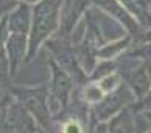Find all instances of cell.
<instances>
[{"label":"cell","instance_id":"obj_2","mask_svg":"<svg viewBox=\"0 0 151 133\" xmlns=\"http://www.w3.org/2000/svg\"><path fill=\"white\" fill-rule=\"evenodd\" d=\"M9 93L42 130L53 133V113L50 110V91L47 84L37 87H11Z\"/></svg>","mask_w":151,"mask_h":133},{"label":"cell","instance_id":"obj_4","mask_svg":"<svg viewBox=\"0 0 151 133\" xmlns=\"http://www.w3.org/2000/svg\"><path fill=\"white\" fill-rule=\"evenodd\" d=\"M45 47L50 51V54H52V59L65 73L70 74V77L75 81L76 85L84 87L87 84L89 76L84 73V70L81 68L80 62H78L75 50H73V43L70 40V36L55 34L50 40H47Z\"/></svg>","mask_w":151,"mask_h":133},{"label":"cell","instance_id":"obj_20","mask_svg":"<svg viewBox=\"0 0 151 133\" xmlns=\"http://www.w3.org/2000/svg\"><path fill=\"white\" fill-rule=\"evenodd\" d=\"M14 2H22V3H28V5H36V3H39L41 0H14Z\"/></svg>","mask_w":151,"mask_h":133},{"label":"cell","instance_id":"obj_12","mask_svg":"<svg viewBox=\"0 0 151 133\" xmlns=\"http://www.w3.org/2000/svg\"><path fill=\"white\" fill-rule=\"evenodd\" d=\"M117 71V60H98L97 66L89 74V82H98L100 79Z\"/></svg>","mask_w":151,"mask_h":133},{"label":"cell","instance_id":"obj_14","mask_svg":"<svg viewBox=\"0 0 151 133\" xmlns=\"http://www.w3.org/2000/svg\"><path fill=\"white\" fill-rule=\"evenodd\" d=\"M128 56L136 57L139 60H142L145 64H151V40L148 42H140L132 45L129 50L126 51Z\"/></svg>","mask_w":151,"mask_h":133},{"label":"cell","instance_id":"obj_8","mask_svg":"<svg viewBox=\"0 0 151 133\" xmlns=\"http://www.w3.org/2000/svg\"><path fill=\"white\" fill-rule=\"evenodd\" d=\"M5 50H6V56L9 60L11 77H14L17 74V70L20 68V65L25 64L27 54H28V36L9 33L8 40L5 43Z\"/></svg>","mask_w":151,"mask_h":133},{"label":"cell","instance_id":"obj_6","mask_svg":"<svg viewBox=\"0 0 151 133\" xmlns=\"http://www.w3.org/2000/svg\"><path fill=\"white\" fill-rule=\"evenodd\" d=\"M92 2H93L95 8L101 9L104 14H108L109 17H112L117 23H120L123 26V30H125L128 34L132 36V39H134L132 45L142 42V39H143L147 31H145L140 26V23L122 6V3L119 0H92Z\"/></svg>","mask_w":151,"mask_h":133},{"label":"cell","instance_id":"obj_23","mask_svg":"<svg viewBox=\"0 0 151 133\" xmlns=\"http://www.w3.org/2000/svg\"><path fill=\"white\" fill-rule=\"evenodd\" d=\"M145 133H151V127H148V130H147V132H145Z\"/></svg>","mask_w":151,"mask_h":133},{"label":"cell","instance_id":"obj_5","mask_svg":"<svg viewBox=\"0 0 151 133\" xmlns=\"http://www.w3.org/2000/svg\"><path fill=\"white\" fill-rule=\"evenodd\" d=\"M134 101H136V98H134L132 91L128 88L125 82H122L114 91L104 95V98L100 102L89 107L91 122H93V125L98 122H108L111 118L119 115L122 110L128 108Z\"/></svg>","mask_w":151,"mask_h":133},{"label":"cell","instance_id":"obj_15","mask_svg":"<svg viewBox=\"0 0 151 133\" xmlns=\"http://www.w3.org/2000/svg\"><path fill=\"white\" fill-rule=\"evenodd\" d=\"M122 82H123L122 74L119 73V71H115V73L106 76V77H103V79H100L98 82H95V84L100 87V90L103 91V95H108V93L114 91L115 88L122 84Z\"/></svg>","mask_w":151,"mask_h":133},{"label":"cell","instance_id":"obj_16","mask_svg":"<svg viewBox=\"0 0 151 133\" xmlns=\"http://www.w3.org/2000/svg\"><path fill=\"white\" fill-rule=\"evenodd\" d=\"M11 77V71H9V60L6 56V50L2 48L0 50V81H5Z\"/></svg>","mask_w":151,"mask_h":133},{"label":"cell","instance_id":"obj_19","mask_svg":"<svg viewBox=\"0 0 151 133\" xmlns=\"http://www.w3.org/2000/svg\"><path fill=\"white\" fill-rule=\"evenodd\" d=\"M92 133H109L108 122H98V124L92 125Z\"/></svg>","mask_w":151,"mask_h":133},{"label":"cell","instance_id":"obj_9","mask_svg":"<svg viewBox=\"0 0 151 133\" xmlns=\"http://www.w3.org/2000/svg\"><path fill=\"white\" fill-rule=\"evenodd\" d=\"M31 5L19 2L16 8L8 13V30L16 34H30L31 28Z\"/></svg>","mask_w":151,"mask_h":133},{"label":"cell","instance_id":"obj_10","mask_svg":"<svg viewBox=\"0 0 151 133\" xmlns=\"http://www.w3.org/2000/svg\"><path fill=\"white\" fill-rule=\"evenodd\" d=\"M132 43H134V39L129 34L123 36L120 39H115V40L106 42L104 45L98 48L97 57H98V60H115L123 53H126L132 47Z\"/></svg>","mask_w":151,"mask_h":133},{"label":"cell","instance_id":"obj_21","mask_svg":"<svg viewBox=\"0 0 151 133\" xmlns=\"http://www.w3.org/2000/svg\"><path fill=\"white\" fill-rule=\"evenodd\" d=\"M137 116H142V118H145V119L148 121L150 127H151V112H147V113H143V115H137Z\"/></svg>","mask_w":151,"mask_h":133},{"label":"cell","instance_id":"obj_17","mask_svg":"<svg viewBox=\"0 0 151 133\" xmlns=\"http://www.w3.org/2000/svg\"><path fill=\"white\" fill-rule=\"evenodd\" d=\"M8 16V14H6ZM5 17L0 20V50L5 48V43L8 40V36H9V30H8V17Z\"/></svg>","mask_w":151,"mask_h":133},{"label":"cell","instance_id":"obj_13","mask_svg":"<svg viewBox=\"0 0 151 133\" xmlns=\"http://www.w3.org/2000/svg\"><path fill=\"white\" fill-rule=\"evenodd\" d=\"M89 127L84 124V121L78 116H69L63 119L59 127V133H87Z\"/></svg>","mask_w":151,"mask_h":133},{"label":"cell","instance_id":"obj_11","mask_svg":"<svg viewBox=\"0 0 151 133\" xmlns=\"http://www.w3.org/2000/svg\"><path fill=\"white\" fill-rule=\"evenodd\" d=\"M108 130L109 133H137L136 115L129 110V107L122 110L119 115L108 121Z\"/></svg>","mask_w":151,"mask_h":133},{"label":"cell","instance_id":"obj_18","mask_svg":"<svg viewBox=\"0 0 151 133\" xmlns=\"http://www.w3.org/2000/svg\"><path fill=\"white\" fill-rule=\"evenodd\" d=\"M16 5H17V2H14V0H0V20H2L9 11H13L16 8Z\"/></svg>","mask_w":151,"mask_h":133},{"label":"cell","instance_id":"obj_3","mask_svg":"<svg viewBox=\"0 0 151 133\" xmlns=\"http://www.w3.org/2000/svg\"><path fill=\"white\" fill-rule=\"evenodd\" d=\"M48 66H50V79L48 84V91H50V110L53 113V119L55 118H61L63 115L67 113V110L70 107L72 102V95L75 91V81L70 77L69 73L61 68V66L50 57L48 59Z\"/></svg>","mask_w":151,"mask_h":133},{"label":"cell","instance_id":"obj_1","mask_svg":"<svg viewBox=\"0 0 151 133\" xmlns=\"http://www.w3.org/2000/svg\"><path fill=\"white\" fill-rule=\"evenodd\" d=\"M64 0H41L31 6V28L28 34V54L25 62L36 56L37 50L45 45L61 26V9Z\"/></svg>","mask_w":151,"mask_h":133},{"label":"cell","instance_id":"obj_7","mask_svg":"<svg viewBox=\"0 0 151 133\" xmlns=\"http://www.w3.org/2000/svg\"><path fill=\"white\" fill-rule=\"evenodd\" d=\"M92 6V0H64L63 9H61V26L56 34L72 36L80 20L87 14V11Z\"/></svg>","mask_w":151,"mask_h":133},{"label":"cell","instance_id":"obj_22","mask_svg":"<svg viewBox=\"0 0 151 133\" xmlns=\"http://www.w3.org/2000/svg\"><path fill=\"white\" fill-rule=\"evenodd\" d=\"M36 133H47V132H45V130H42L41 127H37V130H36Z\"/></svg>","mask_w":151,"mask_h":133}]
</instances>
